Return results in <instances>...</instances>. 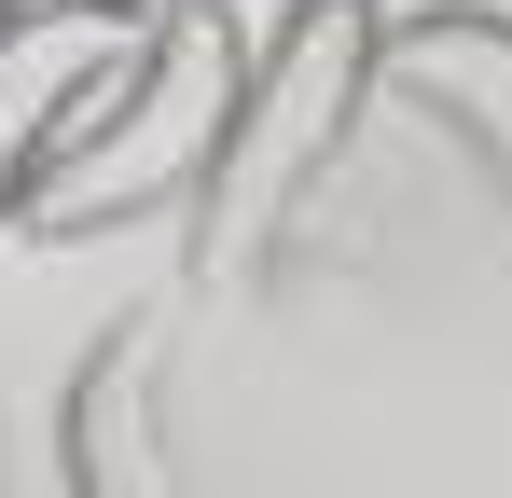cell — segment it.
<instances>
[{"mask_svg":"<svg viewBox=\"0 0 512 498\" xmlns=\"http://www.w3.org/2000/svg\"><path fill=\"white\" fill-rule=\"evenodd\" d=\"M14 14H42V0H0V28H14Z\"/></svg>","mask_w":512,"mask_h":498,"instance_id":"obj_7","label":"cell"},{"mask_svg":"<svg viewBox=\"0 0 512 498\" xmlns=\"http://www.w3.org/2000/svg\"><path fill=\"white\" fill-rule=\"evenodd\" d=\"M97 14H139V28H153V14H167V0H97Z\"/></svg>","mask_w":512,"mask_h":498,"instance_id":"obj_6","label":"cell"},{"mask_svg":"<svg viewBox=\"0 0 512 498\" xmlns=\"http://www.w3.org/2000/svg\"><path fill=\"white\" fill-rule=\"evenodd\" d=\"M236 83H250V42L222 0H167L139 28V70L97 97V125L42 166L28 194V236H125V222H167L208 194L222 166V125H236Z\"/></svg>","mask_w":512,"mask_h":498,"instance_id":"obj_2","label":"cell"},{"mask_svg":"<svg viewBox=\"0 0 512 498\" xmlns=\"http://www.w3.org/2000/svg\"><path fill=\"white\" fill-rule=\"evenodd\" d=\"M56 485L70 498H208L167 457V319H111L56 388Z\"/></svg>","mask_w":512,"mask_h":498,"instance_id":"obj_5","label":"cell"},{"mask_svg":"<svg viewBox=\"0 0 512 498\" xmlns=\"http://www.w3.org/2000/svg\"><path fill=\"white\" fill-rule=\"evenodd\" d=\"M139 70V14H14L0 28V222H28V194H42V166L70 153L97 125V97Z\"/></svg>","mask_w":512,"mask_h":498,"instance_id":"obj_3","label":"cell"},{"mask_svg":"<svg viewBox=\"0 0 512 498\" xmlns=\"http://www.w3.org/2000/svg\"><path fill=\"white\" fill-rule=\"evenodd\" d=\"M374 97L416 111L471 180H499L512 208V14L485 0H429V14H388V56H374Z\"/></svg>","mask_w":512,"mask_h":498,"instance_id":"obj_4","label":"cell"},{"mask_svg":"<svg viewBox=\"0 0 512 498\" xmlns=\"http://www.w3.org/2000/svg\"><path fill=\"white\" fill-rule=\"evenodd\" d=\"M374 56H388V0H291L277 42L236 83V125H222V166L194 194V263L208 277H250L263 249L305 222V194L333 180L346 125L374 111Z\"/></svg>","mask_w":512,"mask_h":498,"instance_id":"obj_1","label":"cell"}]
</instances>
